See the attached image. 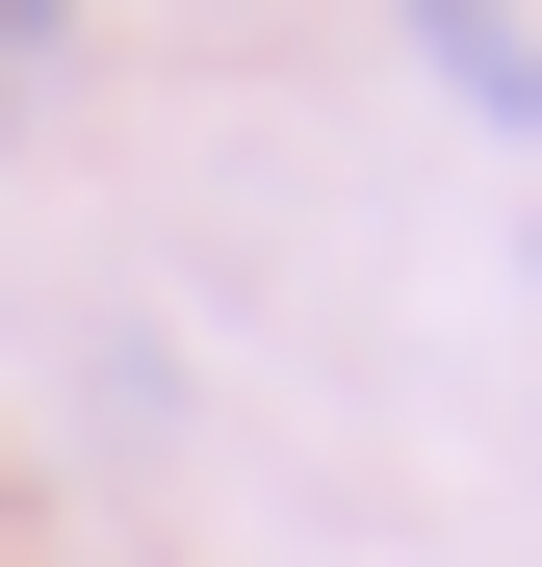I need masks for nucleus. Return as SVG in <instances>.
Masks as SVG:
<instances>
[{"label": "nucleus", "instance_id": "nucleus-1", "mask_svg": "<svg viewBox=\"0 0 542 567\" xmlns=\"http://www.w3.org/2000/svg\"><path fill=\"white\" fill-rule=\"evenodd\" d=\"M413 52H439V78H466V104H491V130H542V52H517V0H413Z\"/></svg>", "mask_w": 542, "mask_h": 567}, {"label": "nucleus", "instance_id": "nucleus-2", "mask_svg": "<svg viewBox=\"0 0 542 567\" xmlns=\"http://www.w3.org/2000/svg\"><path fill=\"white\" fill-rule=\"evenodd\" d=\"M52 27H78V0H0V52H52Z\"/></svg>", "mask_w": 542, "mask_h": 567}, {"label": "nucleus", "instance_id": "nucleus-3", "mask_svg": "<svg viewBox=\"0 0 542 567\" xmlns=\"http://www.w3.org/2000/svg\"><path fill=\"white\" fill-rule=\"evenodd\" d=\"M517 284H542V258H517Z\"/></svg>", "mask_w": 542, "mask_h": 567}]
</instances>
